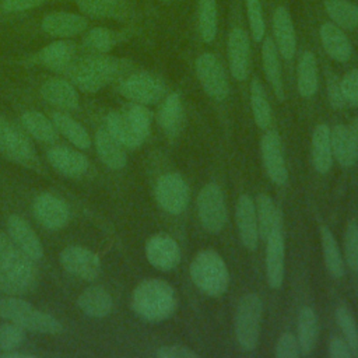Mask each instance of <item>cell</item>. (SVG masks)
<instances>
[{"label":"cell","instance_id":"cell-16","mask_svg":"<svg viewBox=\"0 0 358 358\" xmlns=\"http://www.w3.org/2000/svg\"><path fill=\"white\" fill-rule=\"evenodd\" d=\"M236 228L242 245L248 250H255L259 243V227L256 218L255 200L249 194H241L235 207Z\"/></svg>","mask_w":358,"mask_h":358},{"label":"cell","instance_id":"cell-56","mask_svg":"<svg viewBox=\"0 0 358 358\" xmlns=\"http://www.w3.org/2000/svg\"><path fill=\"white\" fill-rule=\"evenodd\" d=\"M164 1H168V0H164Z\"/></svg>","mask_w":358,"mask_h":358},{"label":"cell","instance_id":"cell-52","mask_svg":"<svg viewBox=\"0 0 358 358\" xmlns=\"http://www.w3.org/2000/svg\"><path fill=\"white\" fill-rule=\"evenodd\" d=\"M327 354L331 358H351L352 352L344 337L334 336L330 338L327 345Z\"/></svg>","mask_w":358,"mask_h":358},{"label":"cell","instance_id":"cell-33","mask_svg":"<svg viewBox=\"0 0 358 358\" xmlns=\"http://www.w3.org/2000/svg\"><path fill=\"white\" fill-rule=\"evenodd\" d=\"M106 130L126 148H138L144 140H141L133 130L123 112H109L106 116Z\"/></svg>","mask_w":358,"mask_h":358},{"label":"cell","instance_id":"cell-9","mask_svg":"<svg viewBox=\"0 0 358 358\" xmlns=\"http://www.w3.org/2000/svg\"><path fill=\"white\" fill-rule=\"evenodd\" d=\"M155 199L162 210L178 215L183 213L189 204V186L179 173H165L157 182Z\"/></svg>","mask_w":358,"mask_h":358},{"label":"cell","instance_id":"cell-50","mask_svg":"<svg viewBox=\"0 0 358 358\" xmlns=\"http://www.w3.org/2000/svg\"><path fill=\"white\" fill-rule=\"evenodd\" d=\"M341 92L347 103L358 106V69L347 73L340 81Z\"/></svg>","mask_w":358,"mask_h":358},{"label":"cell","instance_id":"cell-29","mask_svg":"<svg viewBox=\"0 0 358 358\" xmlns=\"http://www.w3.org/2000/svg\"><path fill=\"white\" fill-rule=\"evenodd\" d=\"M158 124L169 136H176L183 126V106L179 94H169L158 110Z\"/></svg>","mask_w":358,"mask_h":358},{"label":"cell","instance_id":"cell-20","mask_svg":"<svg viewBox=\"0 0 358 358\" xmlns=\"http://www.w3.org/2000/svg\"><path fill=\"white\" fill-rule=\"evenodd\" d=\"M48 161L56 171L69 178H80L88 169L87 157L67 147L50 148L48 151Z\"/></svg>","mask_w":358,"mask_h":358},{"label":"cell","instance_id":"cell-54","mask_svg":"<svg viewBox=\"0 0 358 358\" xmlns=\"http://www.w3.org/2000/svg\"><path fill=\"white\" fill-rule=\"evenodd\" d=\"M45 0H4L3 8L6 11H22L28 8H34L42 4Z\"/></svg>","mask_w":358,"mask_h":358},{"label":"cell","instance_id":"cell-24","mask_svg":"<svg viewBox=\"0 0 358 358\" xmlns=\"http://www.w3.org/2000/svg\"><path fill=\"white\" fill-rule=\"evenodd\" d=\"M95 147L99 155V159L110 169L124 168L127 158L123 150V145L106 130L101 129L95 136Z\"/></svg>","mask_w":358,"mask_h":358},{"label":"cell","instance_id":"cell-41","mask_svg":"<svg viewBox=\"0 0 358 358\" xmlns=\"http://www.w3.org/2000/svg\"><path fill=\"white\" fill-rule=\"evenodd\" d=\"M199 29L204 42H213L217 34V6L215 0H200Z\"/></svg>","mask_w":358,"mask_h":358},{"label":"cell","instance_id":"cell-5","mask_svg":"<svg viewBox=\"0 0 358 358\" xmlns=\"http://www.w3.org/2000/svg\"><path fill=\"white\" fill-rule=\"evenodd\" d=\"M0 317L10 320L29 331L57 334L63 330L62 323L57 319L49 313L35 309L32 305L20 298L11 296L0 299Z\"/></svg>","mask_w":358,"mask_h":358},{"label":"cell","instance_id":"cell-46","mask_svg":"<svg viewBox=\"0 0 358 358\" xmlns=\"http://www.w3.org/2000/svg\"><path fill=\"white\" fill-rule=\"evenodd\" d=\"M113 43V34L106 28H94L84 38V45L98 53H105L110 50Z\"/></svg>","mask_w":358,"mask_h":358},{"label":"cell","instance_id":"cell-4","mask_svg":"<svg viewBox=\"0 0 358 358\" xmlns=\"http://www.w3.org/2000/svg\"><path fill=\"white\" fill-rule=\"evenodd\" d=\"M190 278L208 296L222 295L229 285L227 264L214 250H201L193 257L190 263Z\"/></svg>","mask_w":358,"mask_h":358},{"label":"cell","instance_id":"cell-38","mask_svg":"<svg viewBox=\"0 0 358 358\" xmlns=\"http://www.w3.org/2000/svg\"><path fill=\"white\" fill-rule=\"evenodd\" d=\"M250 108L257 127L267 129L273 120L271 108L259 80H253L250 84Z\"/></svg>","mask_w":358,"mask_h":358},{"label":"cell","instance_id":"cell-31","mask_svg":"<svg viewBox=\"0 0 358 358\" xmlns=\"http://www.w3.org/2000/svg\"><path fill=\"white\" fill-rule=\"evenodd\" d=\"M296 340L299 343L301 355H309L317 340V319L315 310L309 306H303L298 315V327H296Z\"/></svg>","mask_w":358,"mask_h":358},{"label":"cell","instance_id":"cell-48","mask_svg":"<svg viewBox=\"0 0 358 358\" xmlns=\"http://www.w3.org/2000/svg\"><path fill=\"white\" fill-rule=\"evenodd\" d=\"M248 18L252 31V36L256 42H260L264 36V20L262 14V6L259 0H246Z\"/></svg>","mask_w":358,"mask_h":358},{"label":"cell","instance_id":"cell-37","mask_svg":"<svg viewBox=\"0 0 358 358\" xmlns=\"http://www.w3.org/2000/svg\"><path fill=\"white\" fill-rule=\"evenodd\" d=\"M298 91L303 98H310L317 91V66L312 52H305L298 64Z\"/></svg>","mask_w":358,"mask_h":358},{"label":"cell","instance_id":"cell-51","mask_svg":"<svg viewBox=\"0 0 358 358\" xmlns=\"http://www.w3.org/2000/svg\"><path fill=\"white\" fill-rule=\"evenodd\" d=\"M155 357L158 358H197L199 354L189 347L185 345H164L159 347L155 352Z\"/></svg>","mask_w":358,"mask_h":358},{"label":"cell","instance_id":"cell-19","mask_svg":"<svg viewBox=\"0 0 358 358\" xmlns=\"http://www.w3.org/2000/svg\"><path fill=\"white\" fill-rule=\"evenodd\" d=\"M228 62L234 78L242 81L249 74V38L241 28H234L228 36Z\"/></svg>","mask_w":358,"mask_h":358},{"label":"cell","instance_id":"cell-12","mask_svg":"<svg viewBox=\"0 0 358 358\" xmlns=\"http://www.w3.org/2000/svg\"><path fill=\"white\" fill-rule=\"evenodd\" d=\"M0 152L18 164L32 166L36 162V154L31 141L15 126L0 117Z\"/></svg>","mask_w":358,"mask_h":358},{"label":"cell","instance_id":"cell-53","mask_svg":"<svg viewBox=\"0 0 358 358\" xmlns=\"http://www.w3.org/2000/svg\"><path fill=\"white\" fill-rule=\"evenodd\" d=\"M327 92H329V99H330V103L334 106V108H343L347 102L343 96V92H341V87H340V81L336 80V77H329V81H327Z\"/></svg>","mask_w":358,"mask_h":358},{"label":"cell","instance_id":"cell-10","mask_svg":"<svg viewBox=\"0 0 358 358\" xmlns=\"http://www.w3.org/2000/svg\"><path fill=\"white\" fill-rule=\"evenodd\" d=\"M196 74L203 90L215 101H224L229 92L225 70L211 53H203L196 60Z\"/></svg>","mask_w":358,"mask_h":358},{"label":"cell","instance_id":"cell-36","mask_svg":"<svg viewBox=\"0 0 358 358\" xmlns=\"http://www.w3.org/2000/svg\"><path fill=\"white\" fill-rule=\"evenodd\" d=\"M53 124L56 130H59L69 141H71L78 148H88L91 144V138L87 133V130L71 116L66 113L56 112L52 115Z\"/></svg>","mask_w":358,"mask_h":358},{"label":"cell","instance_id":"cell-39","mask_svg":"<svg viewBox=\"0 0 358 358\" xmlns=\"http://www.w3.org/2000/svg\"><path fill=\"white\" fill-rule=\"evenodd\" d=\"M326 11L330 18L347 29L358 28V7L348 0H326Z\"/></svg>","mask_w":358,"mask_h":358},{"label":"cell","instance_id":"cell-17","mask_svg":"<svg viewBox=\"0 0 358 358\" xmlns=\"http://www.w3.org/2000/svg\"><path fill=\"white\" fill-rule=\"evenodd\" d=\"M32 210L36 221L48 229H60L69 221L66 203L50 193L39 194L34 201Z\"/></svg>","mask_w":358,"mask_h":358},{"label":"cell","instance_id":"cell-44","mask_svg":"<svg viewBox=\"0 0 358 358\" xmlns=\"http://www.w3.org/2000/svg\"><path fill=\"white\" fill-rule=\"evenodd\" d=\"M77 4L91 15L110 17L120 13L123 0H77Z\"/></svg>","mask_w":358,"mask_h":358},{"label":"cell","instance_id":"cell-43","mask_svg":"<svg viewBox=\"0 0 358 358\" xmlns=\"http://www.w3.org/2000/svg\"><path fill=\"white\" fill-rule=\"evenodd\" d=\"M336 322L343 331L344 340L351 348L352 357H358V327L354 316L347 308L340 306L336 309Z\"/></svg>","mask_w":358,"mask_h":358},{"label":"cell","instance_id":"cell-18","mask_svg":"<svg viewBox=\"0 0 358 358\" xmlns=\"http://www.w3.org/2000/svg\"><path fill=\"white\" fill-rule=\"evenodd\" d=\"M7 229L10 238L14 241V243L32 260H38L43 255V248L31 228V225L20 215L13 214L7 220Z\"/></svg>","mask_w":358,"mask_h":358},{"label":"cell","instance_id":"cell-49","mask_svg":"<svg viewBox=\"0 0 358 358\" xmlns=\"http://www.w3.org/2000/svg\"><path fill=\"white\" fill-rule=\"evenodd\" d=\"M275 358H298L301 355V348L296 337L292 333H282L275 344L274 351Z\"/></svg>","mask_w":358,"mask_h":358},{"label":"cell","instance_id":"cell-40","mask_svg":"<svg viewBox=\"0 0 358 358\" xmlns=\"http://www.w3.org/2000/svg\"><path fill=\"white\" fill-rule=\"evenodd\" d=\"M255 208H256L259 235L263 239H266L271 227H273V224H274V220L278 214V210L275 208V204H274L273 199L266 193L257 194V197L255 200Z\"/></svg>","mask_w":358,"mask_h":358},{"label":"cell","instance_id":"cell-28","mask_svg":"<svg viewBox=\"0 0 358 358\" xmlns=\"http://www.w3.org/2000/svg\"><path fill=\"white\" fill-rule=\"evenodd\" d=\"M320 39L326 53L337 60L347 62L351 56V45L348 38L341 32V29L330 22H326L320 28Z\"/></svg>","mask_w":358,"mask_h":358},{"label":"cell","instance_id":"cell-6","mask_svg":"<svg viewBox=\"0 0 358 358\" xmlns=\"http://www.w3.org/2000/svg\"><path fill=\"white\" fill-rule=\"evenodd\" d=\"M263 303L257 294L243 295L235 310V337L241 350L249 352L257 347Z\"/></svg>","mask_w":358,"mask_h":358},{"label":"cell","instance_id":"cell-34","mask_svg":"<svg viewBox=\"0 0 358 358\" xmlns=\"http://www.w3.org/2000/svg\"><path fill=\"white\" fill-rule=\"evenodd\" d=\"M320 241H322V250L326 268L330 275L334 278H340L344 275V260L338 248V243L333 235V232L322 225L320 227Z\"/></svg>","mask_w":358,"mask_h":358},{"label":"cell","instance_id":"cell-7","mask_svg":"<svg viewBox=\"0 0 358 358\" xmlns=\"http://www.w3.org/2000/svg\"><path fill=\"white\" fill-rule=\"evenodd\" d=\"M197 214L201 227L211 234H218L227 224V204L221 187L207 183L197 196Z\"/></svg>","mask_w":358,"mask_h":358},{"label":"cell","instance_id":"cell-55","mask_svg":"<svg viewBox=\"0 0 358 358\" xmlns=\"http://www.w3.org/2000/svg\"><path fill=\"white\" fill-rule=\"evenodd\" d=\"M347 127H348L351 136L354 137V140H355L357 144H358V117H354V119L347 124Z\"/></svg>","mask_w":358,"mask_h":358},{"label":"cell","instance_id":"cell-13","mask_svg":"<svg viewBox=\"0 0 358 358\" xmlns=\"http://www.w3.org/2000/svg\"><path fill=\"white\" fill-rule=\"evenodd\" d=\"M60 263L67 273L85 281L95 280L101 271L98 255L83 246H69L63 249Z\"/></svg>","mask_w":358,"mask_h":358},{"label":"cell","instance_id":"cell-27","mask_svg":"<svg viewBox=\"0 0 358 358\" xmlns=\"http://www.w3.org/2000/svg\"><path fill=\"white\" fill-rule=\"evenodd\" d=\"M80 309L91 317H105L109 315L113 306L112 296L109 292L98 285L85 288L77 299Z\"/></svg>","mask_w":358,"mask_h":358},{"label":"cell","instance_id":"cell-11","mask_svg":"<svg viewBox=\"0 0 358 358\" xmlns=\"http://www.w3.org/2000/svg\"><path fill=\"white\" fill-rule=\"evenodd\" d=\"M120 94L136 103H155L165 94V84L150 73H136L127 77L119 87Z\"/></svg>","mask_w":358,"mask_h":358},{"label":"cell","instance_id":"cell-47","mask_svg":"<svg viewBox=\"0 0 358 358\" xmlns=\"http://www.w3.org/2000/svg\"><path fill=\"white\" fill-rule=\"evenodd\" d=\"M25 338L24 329L15 323H4L0 326V348L11 351L17 348Z\"/></svg>","mask_w":358,"mask_h":358},{"label":"cell","instance_id":"cell-35","mask_svg":"<svg viewBox=\"0 0 358 358\" xmlns=\"http://www.w3.org/2000/svg\"><path fill=\"white\" fill-rule=\"evenodd\" d=\"M21 122L25 130L34 138L42 143H53L57 138V131L53 122L36 110H27L21 116Z\"/></svg>","mask_w":358,"mask_h":358},{"label":"cell","instance_id":"cell-21","mask_svg":"<svg viewBox=\"0 0 358 358\" xmlns=\"http://www.w3.org/2000/svg\"><path fill=\"white\" fill-rule=\"evenodd\" d=\"M333 158L344 168H351L358 162V144L345 124H336L330 129Z\"/></svg>","mask_w":358,"mask_h":358},{"label":"cell","instance_id":"cell-14","mask_svg":"<svg viewBox=\"0 0 358 358\" xmlns=\"http://www.w3.org/2000/svg\"><path fill=\"white\" fill-rule=\"evenodd\" d=\"M260 154L267 176L273 183L281 186L288 180V169L284 159L281 138L277 131H267L260 140Z\"/></svg>","mask_w":358,"mask_h":358},{"label":"cell","instance_id":"cell-45","mask_svg":"<svg viewBox=\"0 0 358 358\" xmlns=\"http://www.w3.org/2000/svg\"><path fill=\"white\" fill-rule=\"evenodd\" d=\"M344 259L348 267L358 273V224L350 222L344 234Z\"/></svg>","mask_w":358,"mask_h":358},{"label":"cell","instance_id":"cell-15","mask_svg":"<svg viewBox=\"0 0 358 358\" xmlns=\"http://www.w3.org/2000/svg\"><path fill=\"white\" fill-rule=\"evenodd\" d=\"M145 256L152 267L171 271L180 263V248L173 238L159 234L147 241Z\"/></svg>","mask_w":358,"mask_h":358},{"label":"cell","instance_id":"cell-3","mask_svg":"<svg viewBox=\"0 0 358 358\" xmlns=\"http://www.w3.org/2000/svg\"><path fill=\"white\" fill-rule=\"evenodd\" d=\"M122 62L110 56H87L69 67L71 81L85 92H96L122 71Z\"/></svg>","mask_w":358,"mask_h":358},{"label":"cell","instance_id":"cell-42","mask_svg":"<svg viewBox=\"0 0 358 358\" xmlns=\"http://www.w3.org/2000/svg\"><path fill=\"white\" fill-rule=\"evenodd\" d=\"M123 115L137 136L145 140L151 131V112L143 103H133L123 110Z\"/></svg>","mask_w":358,"mask_h":358},{"label":"cell","instance_id":"cell-30","mask_svg":"<svg viewBox=\"0 0 358 358\" xmlns=\"http://www.w3.org/2000/svg\"><path fill=\"white\" fill-rule=\"evenodd\" d=\"M74 45L67 41H57L43 48L38 57L39 62L50 70L62 71L71 66L74 57Z\"/></svg>","mask_w":358,"mask_h":358},{"label":"cell","instance_id":"cell-1","mask_svg":"<svg viewBox=\"0 0 358 358\" xmlns=\"http://www.w3.org/2000/svg\"><path fill=\"white\" fill-rule=\"evenodd\" d=\"M38 280L32 259L4 232H0V289L11 295L31 292Z\"/></svg>","mask_w":358,"mask_h":358},{"label":"cell","instance_id":"cell-23","mask_svg":"<svg viewBox=\"0 0 358 358\" xmlns=\"http://www.w3.org/2000/svg\"><path fill=\"white\" fill-rule=\"evenodd\" d=\"M312 162L319 173H327L333 165L330 127L320 123L312 133Z\"/></svg>","mask_w":358,"mask_h":358},{"label":"cell","instance_id":"cell-8","mask_svg":"<svg viewBox=\"0 0 358 358\" xmlns=\"http://www.w3.org/2000/svg\"><path fill=\"white\" fill-rule=\"evenodd\" d=\"M266 277L273 289H278L284 281L285 267V241L282 229V217L278 211L274 224L266 238Z\"/></svg>","mask_w":358,"mask_h":358},{"label":"cell","instance_id":"cell-22","mask_svg":"<svg viewBox=\"0 0 358 358\" xmlns=\"http://www.w3.org/2000/svg\"><path fill=\"white\" fill-rule=\"evenodd\" d=\"M273 29L275 35L277 48L281 56L287 60L292 59L296 48V36L294 25L288 11L284 7H278L273 15Z\"/></svg>","mask_w":358,"mask_h":358},{"label":"cell","instance_id":"cell-26","mask_svg":"<svg viewBox=\"0 0 358 358\" xmlns=\"http://www.w3.org/2000/svg\"><path fill=\"white\" fill-rule=\"evenodd\" d=\"M42 96L60 109H76L78 106V95L71 84L64 80L50 78L41 88Z\"/></svg>","mask_w":358,"mask_h":358},{"label":"cell","instance_id":"cell-32","mask_svg":"<svg viewBox=\"0 0 358 358\" xmlns=\"http://www.w3.org/2000/svg\"><path fill=\"white\" fill-rule=\"evenodd\" d=\"M262 60H263L266 77H267L271 88L274 90L275 96L278 98V101H284L285 94H284L280 60H278V55H277V48L271 39H266L263 43Z\"/></svg>","mask_w":358,"mask_h":358},{"label":"cell","instance_id":"cell-2","mask_svg":"<svg viewBox=\"0 0 358 358\" xmlns=\"http://www.w3.org/2000/svg\"><path fill=\"white\" fill-rule=\"evenodd\" d=\"M176 294L171 284L159 278L141 281L133 291L131 308L147 322H162L176 310Z\"/></svg>","mask_w":358,"mask_h":358},{"label":"cell","instance_id":"cell-25","mask_svg":"<svg viewBox=\"0 0 358 358\" xmlns=\"http://www.w3.org/2000/svg\"><path fill=\"white\" fill-rule=\"evenodd\" d=\"M42 28L55 36H73L87 28V20L78 14L53 13L43 18Z\"/></svg>","mask_w":358,"mask_h":358}]
</instances>
